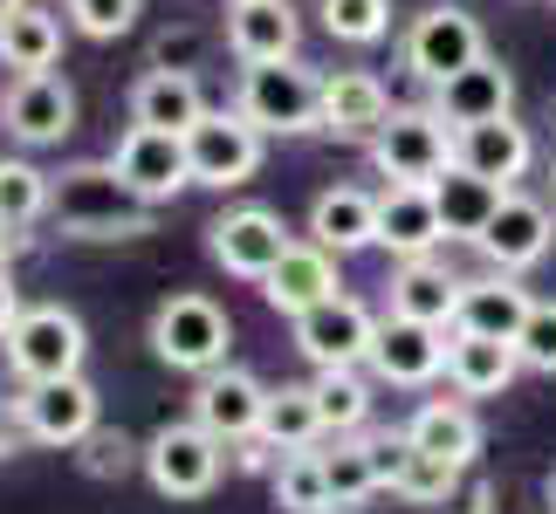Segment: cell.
<instances>
[{"label": "cell", "instance_id": "obj_8", "mask_svg": "<svg viewBox=\"0 0 556 514\" xmlns=\"http://www.w3.org/2000/svg\"><path fill=\"white\" fill-rule=\"evenodd\" d=\"M268 138L254 131L241 111H206L200 124L186 131V158H192V185H213V192H233L262 171Z\"/></svg>", "mask_w": 556, "mask_h": 514}, {"label": "cell", "instance_id": "obj_3", "mask_svg": "<svg viewBox=\"0 0 556 514\" xmlns=\"http://www.w3.org/2000/svg\"><path fill=\"white\" fill-rule=\"evenodd\" d=\"M83 357H90V336H83V316L62 309V303H35L21 309L8 323V371L21 384L35 377H70L83 371Z\"/></svg>", "mask_w": 556, "mask_h": 514}, {"label": "cell", "instance_id": "obj_48", "mask_svg": "<svg viewBox=\"0 0 556 514\" xmlns=\"http://www.w3.org/2000/svg\"><path fill=\"white\" fill-rule=\"evenodd\" d=\"M549 514H556V507H549Z\"/></svg>", "mask_w": 556, "mask_h": 514}, {"label": "cell", "instance_id": "obj_32", "mask_svg": "<svg viewBox=\"0 0 556 514\" xmlns=\"http://www.w3.org/2000/svg\"><path fill=\"white\" fill-rule=\"evenodd\" d=\"M275 487V507H289V514H330V480H324V453L316 446H303V453H282V466L268 474Z\"/></svg>", "mask_w": 556, "mask_h": 514}, {"label": "cell", "instance_id": "obj_23", "mask_svg": "<svg viewBox=\"0 0 556 514\" xmlns=\"http://www.w3.org/2000/svg\"><path fill=\"white\" fill-rule=\"evenodd\" d=\"M262 295H268V309H282V316L316 309L324 295H337V254L316 247V241H289V254L262 274Z\"/></svg>", "mask_w": 556, "mask_h": 514}, {"label": "cell", "instance_id": "obj_42", "mask_svg": "<svg viewBox=\"0 0 556 514\" xmlns=\"http://www.w3.org/2000/svg\"><path fill=\"white\" fill-rule=\"evenodd\" d=\"M21 254H28V227H8V220H0V268H14Z\"/></svg>", "mask_w": 556, "mask_h": 514}, {"label": "cell", "instance_id": "obj_39", "mask_svg": "<svg viewBox=\"0 0 556 514\" xmlns=\"http://www.w3.org/2000/svg\"><path fill=\"white\" fill-rule=\"evenodd\" d=\"M138 8H144V0H70V21L90 41H117V35L138 28Z\"/></svg>", "mask_w": 556, "mask_h": 514}, {"label": "cell", "instance_id": "obj_26", "mask_svg": "<svg viewBox=\"0 0 556 514\" xmlns=\"http://www.w3.org/2000/svg\"><path fill=\"white\" fill-rule=\"evenodd\" d=\"M309 241L330 247L337 261L357 254V247H378V200H371V192H357V185L324 192V200L309 206Z\"/></svg>", "mask_w": 556, "mask_h": 514}, {"label": "cell", "instance_id": "obj_16", "mask_svg": "<svg viewBox=\"0 0 556 514\" xmlns=\"http://www.w3.org/2000/svg\"><path fill=\"white\" fill-rule=\"evenodd\" d=\"M365 363L384 384H433L446 371V330L440 323H413V316H384Z\"/></svg>", "mask_w": 556, "mask_h": 514}, {"label": "cell", "instance_id": "obj_31", "mask_svg": "<svg viewBox=\"0 0 556 514\" xmlns=\"http://www.w3.org/2000/svg\"><path fill=\"white\" fill-rule=\"evenodd\" d=\"M262 439L275 446V453H303V446L324 439V412H316V391H309V384H282V391H268Z\"/></svg>", "mask_w": 556, "mask_h": 514}, {"label": "cell", "instance_id": "obj_24", "mask_svg": "<svg viewBox=\"0 0 556 514\" xmlns=\"http://www.w3.org/2000/svg\"><path fill=\"white\" fill-rule=\"evenodd\" d=\"M522 316H529V288H522L508 268H495V274H475V282H460L454 330H475V336H508V343H516Z\"/></svg>", "mask_w": 556, "mask_h": 514}, {"label": "cell", "instance_id": "obj_28", "mask_svg": "<svg viewBox=\"0 0 556 514\" xmlns=\"http://www.w3.org/2000/svg\"><path fill=\"white\" fill-rule=\"evenodd\" d=\"M454 309H460V282L433 261V254L399 261V274H392V316H413V323L454 330Z\"/></svg>", "mask_w": 556, "mask_h": 514}, {"label": "cell", "instance_id": "obj_14", "mask_svg": "<svg viewBox=\"0 0 556 514\" xmlns=\"http://www.w3.org/2000/svg\"><path fill=\"white\" fill-rule=\"evenodd\" d=\"M262 412H268V391L254 384L248 371H233V363H213L200 371V391H192V419L206 425L220 446H241L262 433Z\"/></svg>", "mask_w": 556, "mask_h": 514}, {"label": "cell", "instance_id": "obj_25", "mask_svg": "<svg viewBox=\"0 0 556 514\" xmlns=\"http://www.w3.org/2000/svg\"><path fill=\"white\" fill-rule=\"evenodd\" d=\"M502 192L495 179H481V171H467L460 158L433 179V206H440V227H446V241H481V227L495 220V206H502Z\"/></svg>", "mask_w": 556, "mask_h": 514}, {"label": "cell", "instance_id": "obj_9", "mask_svg": "<svg viewBox=\"0 0 556 514\" xmlns=\"http://www.w3.org/2000/svg\"><path fill=\"white\" fill-rule=\"evenodd\" d=\"M475 55H488V35H481V21L467 8H454V0L413 14V28H405V69H413L419 82H446Z\"/></svg>", "mask_w": 556, "mask_h": 514}, {"label": "cell", "instance_id": "obj_10", "mask_svg": "<svg viewBox=\"0 0 556 514\" xmlns=\"http://www.w3.org/2000/svg\"><path fill=\"white\" fill-rule=\"evenodd\" d=\"M0 131H8L14 144H28V152H41V144H62V138L76 131V90H70L55 69L14 76V90L0 97Z\"/></svg>", "mask_w": 556, "mask_h": 514}, {"label": "cell", "instance_id": "obj_37", "mask_svg": "<svg viewBox=\"0 0 556 514\" xmlns=\"http://www.w3.org/2000/svg\"><path fill=\"white\" fill-rule=\"evenodd\" d=\"M454 474H460L454 460H440V453H426V446L405 439V460H399V474H392V494H399V501L433 507V501L446 494V487H454Z\"/></svg>", "mask_w": 556, "mask_h": 514}, {"label": "cell", "instance_id": "obj_12", "mask_svg": "<svg viewBox=\"0 0 556 514\" xmlns=\"http://www.w3.org/2000/svg\"><path fill=\"white\" fill-rule=\"evenodd\" d=\"M206 247H213V261H220L227 274L262 282V274L289 254V227L275 220L268 206H233V213H220V220L206 227Z\"/></svg>", "mask_w": 556, "mask_h": 514}, {"label": "cell", "instance_id": "obj_5", "mask_svg": "<svg viewBox=\"0 0 556 514\" xmlns=\"http://www.w3.org/2000/svg\"><path fill=\"white\" fill-rule=\"evenodd\" d=\"M227 343H233V323L206 295H165L152 316V350L173 371H192V377L213 371V363H227Z\"/></svg>", "mask_w": 556, "mask_h": 514}, {"label": "cell", "instance_id": "obj_19", "mask_svg": "<svg viewBox=\"0 0 556 514\" xmlns=\"http://www.w3.org/2000/svg\"><path fill=\"white\" fill-rule=\"evenodd\" d=\"M454 158L467 171H481V179H495V185H516L529 165H536V138L522 131L516 117H481V124H460L454 131Z\"/></svg>", "mask_w": 556, "mask_h": 514}, {"label": "cell", "instance_id": "obj_21", "mask_svg": "<svg viewBox=\"0 0 556 514\" xmlns=\"http://www.w3.org/2000/svg\"><path fill=\"white\" fill-rule=\"evenodd\" d=\"M516 371H522V357L508 336H475V330L446 336V384L460 398H502L516 384Z\"/></svg>", "mask_w": 556, "mask_h": 514}, {"label": "cell", "instance_id": "obj_4", "mask_svg": "<svg viewBox=\"0 0 556 514\" xmlns=\"http://www.w3.org/2000/svg\"><path fill=\"white\" fill-rule=\"evenodd\" d=\"M14 425L35 446H83L97 433V384L70 371V377H35L14 391Z\"/></svg>", "mask_w": 556, "mask_h": 514}, {"label": "cell", "instance_id": "obj_40", "mask_svg": "<svg viewBox=\"0 0 556 514\" xmlns=\"http://www.w3.org/2000/svg\"><path fill=\"white\" fill-rule=\"evenodd\" d=\"M433 514H495V487H488L481 474H454V487H446V494L433 501Z\"/></svg>", "mask_w": 556, "mask_h": 514}, {"label": "cell", "instance_id": "obj_41", "mask_svg": "<svg viewBox=\"0 0 556 514\" xmlns=\"http://www.w3.org/2000/svg\"><path fill=\"white\" fill-rule=\"evenodd\" d=\"M371 439V466H378V487H392L399 460H405V433H365Z\"/></svg>", "mask_w": 556, "mask_h": 514}, {"label": "cell", "instance_id": "obj_43", "mask_svg": "<svg viewBox=\"0 0 556 514\" xmlns=\"http://www.w3.org/2000/svg\"><path fill=\"white\" fill-rule=\"evenodd\" d=\"M21 316V295H14V274L0 268V336H8V323Z\"/></svg>", "mask_w": 556, "mask_h": 514}, {"label": "cell", "instance_id": "obj_20", "mask_svg": "<svg viewBox=\"0 0 556 514\" xmlns=\"http://www.w3.org/2000/svg\"><path fill=\"white\" fill-rule=\"evenodd\" d=\"M433 111L454 124V131L460 124H481V117H502V111H516V76H508L495 55H475L467 69L433 82Z\"/></svg>", "mask_w": 556, "mask_h": 514}, {"label": "cell", "instance_id": "obj_1", "mask_svg": "<svg viewBox=\"0 0 556 514\" xmlns=\"http://www.w3.org/2000/svg\"><path fill=\"white\" fill-rule=\"evenodd\" d=\"M49 220L70 233V241H138L152 233V200L124 185V171L103 165H70L49 185Z\"/></svg>", "mask_w": 556, "mask_h": 514}, {"label": "cell", "instance_id": "obj_36", "mask_svg": "<svg viewBox=\"0 0 556 514\" xmlns=\"http://www.w3.org/2000/svg\"><path fill=\"white\" fill-rule=\"evenodd\" d=\"M330 41H351V49H371V41L392 35V0H316Z\"/></svg>", "mask_w": 556, "mask_h": 514}, {"label": "cell", "instance_id": "obj_30", "mask_svg": "<svg viewBox=\"0 0 556 514\" xmlns=\"http://www.w3.org/2000/svg\"><path fill=\"white\" fill-rule=\"evenodd\" d=\"M55 55H62V21H55L49 8L21 0L14 14H0V62H8L14 76L55 69Z\"/></svg>", "mask_w": 556, "mask_h": 514}, {"label": "cell", "instance_id": "obj_15", "mask_svg": "<svg viewBox=\"0 0 556 514\" xmlns=\"http://www.w3.org/2000/svg\"><path fill=\"white\" fill-rule=\"evenodd\" d=\"M556 241V220H549V206L543 200H522L516 185L502 192V206H495V220L481 227V254H488V268H508V274H522V268H536L543 254Z\"/></svg>", "mask_w": 556, "mask_h": 514}, {"label": "cell", "instance_id": "obj_27", "mask_svg": "<svg viewBox=\"0 0 556 514\" xmlns=\"http://www.w3.org/2000/svg\"><path fill=\"white\" fill-rule=\"evenodd\" d=\"M206 117V97H200V82H192L186 69H152V76H138V90H131V124H152V131H192V124Z\"/></svg>", "mask_w": 556, "mask_h": 514}, {"label": "cell", "instance_id": "obj_22", "mask_svg": "<svg viewBox=\"0 0 556 514\" xmlns=\"http://www.w3.org/2000/svg\"><path fill=\"white\" fill-rule=\"evenodd\" d=\"M303 41V21H295L289 0H227V49L241 62H282Z\"/></svg>", "mask_w": 556, "mask_h": 514}, {"label": "cell", "instance_id": "obj_2", "mask_svg": "<svg viewBox=\"0 0 556 514\" xmlns=\"http://www.w3.org/2000/svg\"><path fill=\"white\" fill-rule=\"evenodd\" d=\"M316 97H324V76L303 69L295 55H282V62H248L233 111L262 138H303V131H316Z\"/></svg>", "mask_w": 556, "mask_h": 514}, {"label": "cell", "instance_id": "obj_33", "mask_svg": "<svg viewBox=\"0 0 556 514\" xmlns=\"http://www.w3.org/2000/svg\"><path fill=\"white\" fill-rule=\"evenodd\" d=\"M316 412H324V433H357L371 412V384L357 377V363H344V371H316Z\"/></svg>", "mask_w": 556, "mask_h": 514}, {"label": "cell", "instance_id": "obj_38", "mask_svg": "<svg viewBox=\"0 0 556 514\" xmlns=\"http://www.w3.org/2000/svg\"><path fill=\"white\" fill-rule=\"evenodd\" d=\"M516 357H522V371L556 377V303H529L522 330H516Z\"/></svg>", "mask_w": 556, "mask_h": 514}, {"label": "cell", "instance_id": "obj_29", "mask_svg": "<svg viewBox=\"0 0 556 514\" xmlns=\"http://www.w3.org/2000/svg\"><path fill=\"white\" fill-rule=\"evenodd\" d=\"M405 439L426 446V453H440V460H454V466H475L481 453V419L467 412L460 398H426L413 419H405Z\"/></svg>", "mask_w": 556, "mask_h": 514}, {"label": "cell", "instance_id": "obj_18", "mask_svg": "<svg viewBox=\"0 0 556 514\" xmlns=\"http://www.w3.org/2000/svg\"><path fill=\"white\" fill-rule=\"evenodd\" d=\"M446 241L440 227V206H433V185H405L392 179L378 192V247L399 254V261H419V254H433Z\"/></svg>", "mask_w": 556, "mask_h": 514}, {"label": "cell", "instance_id": "obj_6", "mask_svg": "<svg viewBox=\"0 0 556 514\" xmlns=\"http://www.w3.org/2000/svg\"><path fill=\"white\" fill-rule=\"evenodd\" d=\"M371 165L378 179H405V185H433L454 165V124L440 111H392L371 138Z\"/></svg>", "mask_w": 556, "mask_h": 514}, {"label": "cell", "instance_id": "obj_35", "mask_svg": "<svg viewBox=\"0 0 556 514\" xmlns=\"http://www.w3.org/2000/svg\"><path fill=\"white\" fill-rule=\"evenodd\" d=\"M49 171H35L28 158H0V220L8 227H35L49 213Z\"/></svg>", "mask_w": 556, "mask_h": 514}, {"label": "cell", "instance_id": "obj_46", "mask_svg": "<svg viewBox=\"0 0 556 514\" xmlns=\"http://www.w3.org/2000/svg\"><path fill=\"white\" fill-rule=\"evenodd\" d=\"M549 507H556V480H549Z\"/></svg>", "mask_w": 556, "mask_h": 514}, {"label": "cell", "instance_id": "obj_34", "mask_svg": "<svg viewBox=\"0 0 556 514\" xmlns=\"http://www.w3.org/2000/svg\"><path fill=\"white\" fill-rule=\"evenodd\" d=\"M324 480H330V501L337 507H357L378 494V466H371V439H337L324 453Z\"/></svg>", "mask_w": 556, "mask_h": 514}, {"label": "cell", "instance_id": "obj_47", "mask_svg": "<svg viewBox=\"0 0 556 514\" xmlns=\"http://www.w3.org/2000/svg\"><path fill=\"white\" fill-rule=\"evenodd\" d=\"M549 179H556V158H549Z\"/></svg>", "mask_w": 556, "mask_h": 514}, {"label": "cell", "instance_id": "obj_44", "mask_svg": "<svg viewBox=\"0 0 556 514\" xmlns=\"http://www.w3.org/2000/svg\"><path fill=\"white\" fill-rule=\"evenodd\" d=\"M14 433H21V425H14L8 412H0V460H8V453H14Z\"/></svg>", "mask_w": 556, "mask_h": 514}, {"label": "cell", "instance_id": "obj_7", "mask_svg": "<svg viewBox=\"0 0 556 514\" xmlns=\"http://www.w3.org/2000/svg\"><path fill=\"white\" fill-rule=\"evenodd\" d=\"M220 466H227V446L213 439L200 419L165 425V433H152V446H144V480H152L165 501L213 494V487H220Z\"/></svg>", "mask_w": 556, "mask_h": 514}, {"label": "cell", "instance_id": "obj_11", "mask_svg": "<svg viewBox=\"0 0 556 514\" xmlns=\"http://www.w3.org/2000/svg\"><path fill=\"white\" fill-rule=\"evenodd\" d=\"M371 309L351 303V295H324L316 309L295 316V350H303L316 371H344V363H365L371 357Z\"/></svg>", "mask_w": 556, "mask_h": 514}, {"label": "cell", "instance_id": "obj_17", "mask_svg": "<svg viewBox=\"0 0 556 514\" xmlns=\"http://www.w3.org/2000/svg\"><path fill=\"white\" fill-rule=\"evenodd\" d=\"M384 117H392V97H384L378 76H365V69L324 76V97H316V131H330V138H344V144H371Z\"/></svg>", "mask_w": 556, "mask_h": 514}, {"label": "cell", "instance_id": "obj_45", "mask_svg": "<svg viewBox=\"0 0 556 514\" xmlns=\"http://www.w3.org/2000/svg\"><path fill=\"white\" fill-rule=\"evenodd\" d=\"M14 8H21V0H0V14H14Z\"/></svg>", "mask_w": 556, "mask_h": 514}, {"label": "cell", "instance_id": "obj_13", "mask_svg": "<svg viewBox=\"0 0 556 514\" xmlns=\"http://www.w3.org/2000/svg\"><path fill=\"white\" fill-rule=\"evenodd\" d=\"M111 165L124 171V185L144 192V200H179L192 185V158H186V138L179 131H152V124H131L124 144L111 152Z\"/></svg>", "mask_w": 556, "mask_h": 514}]
</instances>
